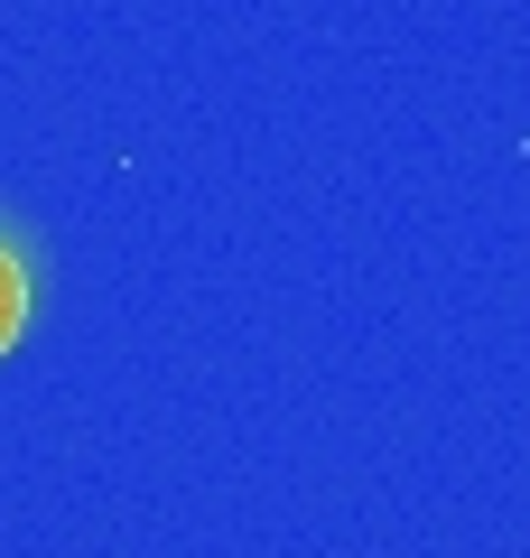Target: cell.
<instances>
[{
  "instance_id": "6da1fadb",
  "label": "cell",
  "mask_w": 530,
  "mask_h": 558,
  "mask_svg": "<svg viewBox=\"0 0 530 558\" xmlns=\"http://www.w3.org/2000/svg\"><path fill=\"white\" fill-rule=\"evenodd\" d=\"M20 326H28V270H20V252L0 242V354L20 344Z\"/></svg>"
}]
</instances>
